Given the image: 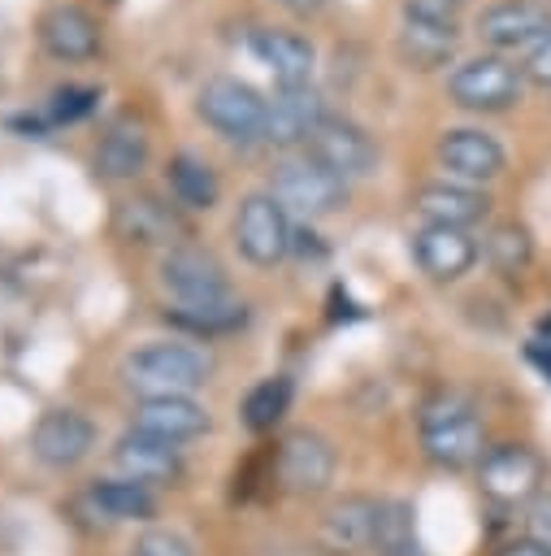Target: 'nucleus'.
Listing matches in <instances>:
<instances>
[{
	"mask_svg": "<svg viewBox=\"0 0 551 556\" xmlns=\"http://www.w3.org/2000/svg\"><path fill=\"white\" fill-rule=\"evenodd\" d=\"M165 182H169V195L191 213H208L221 195V182H217L213 165L195 152H174L165 161Z\"/></svg>",
	"mask_w": 551,
	"mask_h": 556,
	"instance_id": "nucleus-25",
	"label": "nucleus"
},
{
	"mask_svg": "<svg viewBox=\"0 0 551 556\" xmlns=\"http://www.w3.org/2000/svg\"><path fill=\"white\" fill-rule=\"evenodd\" d=\"M377 556H425L421 547H399V552H377Z\"/></svg>",
	"mask_w": 551,
	"mask_h": 556,
	"instance_id": "nucleus-39",
	"label": "nucleus"
},
{
	"mask_svg": "<svg viewBox=\"0 0 551 556\" xmlns=\"http://www.w3.org/2000/svg\"><path fill=\"white\" fill-rule=\"evenodd\" d=\"M325 117V104H321V91L308 83V87H278L269 109H265V143L273 148H295V143H308V135L321 126Z\"/></svg>",
	"mask_w": 551,
	"mask_h": 556,
	"instance_id": "nucleus-17",
	"label": "nucleus"
},
{
	"mask_svg": "<svg viewBox=\"0 0 551 556\" xmlns=\"http://www.w3.org/2000/svg\"><path fill=\"white\" fill-rule=\"evenodd\" d=\"M265 109H269V100L234 74H217L195 91V117L230 143L265 139Z\"/></svg>",
	"mask_w": 551,
	"mask_h": 556,
	"instance_id": "nucleus-3",
	"label": "nucleus"
},
{
	"mask_svg": "<svg viewBox=\"0 0 551 556\" xmlns=\"http://www.w3.org/2000/svg\"><path fill=\"white\" fill-rule=\"evenodd\" d=\"M134 430L165 439V443H187L200 439L208 430V408L191 395H156V400H139L134 408Z\"/></svg>",
	"mask_w": 551,
	"mask_h": 556,
	"instance_id": "nucleus-20",
	"label": "nucleus"
},
{
	"mask_svg": "<svg viewBox=\"0 0 551 556\" xmlns=\"http://www.w3.org/2000/svg\"><path fill=\"white\" fill-rule=\"evenodd\" d=\"M130 556H195V547H191L178 530L152 526V530H143V534L130 543Z\"/></svg>",
	"mask_w": 551,
	"mask_h": 556,
	"instance_id": "nucleus-32",
	"label": "nucleus"
},
{
	"mask_svg": "<svg viewBox=\"0 0 551 556\" xmlns=\"http://www.w3.org/2000/svg\"><path fill=\"white\" fill-rule=\"evenodd\" d=\"M208 356L195 343L182 339H156L134 348L121 361V378L139 400H156V395H191L195 387L208 382Z\"/></svg>",
	"mask_w": 551,
	"mask_h": 556,
	"instance_id": "nucleus-2",
	"label": "nucleus"
},
{
	"mask_svg": "<svg viewBox=\"0 0 551 556\" xmlns=\"http://www.w3.org/2000/svg\"><path fill=\"white\" fill-rule=\"evenodd\" d=\"M460 9H464V0H403V17H412V22H451V26H460Z\"/></svg>",
	"mask_w": 551,
	"mask_h": 556,
	"instance_id": "nucleus-34",
	"label": "nucleus"
},
{
	"mask_svg": "<svg viewBox=\"0 0 551 556\" xmlns=\"http://www.w3.org/2000/svg\"><path fill=\"white\" fill-rule=\"evenodd\" d=\"M417 517L412 504L403 500H382L377 504V530H373V552H399V547H417Z\"/></svg>",
	"mask_w": 551,
	"mask_h": 556,
	"instance_id": "nucleus-30",
	"label": "nucleus"
},
{
	"mask_svg": "<svg viewBox=\"0 0 551 556\" xmlns=\"http://www.w3.org/2000/svg\"><path fill=\"white\" fill-rule=\"evenodd\" d=\"M113 460L121 469V478L130 482H143V486H161V482H174L182 460H178V447L165 443V439H152L143 430H126L117 443H113Z\"/></svg>",
	"mask_w": 551,
	"mask_h": 556,
	"instance_id": "nucleus-21",
	"label": "nucleus"
},
{
	"mask_svg": "<svg viewBox=\"0 0 551 556\" xmlns=\"http://www.w3.org/2000/svg\"><path fill=\"white\" fill-rule=\"evenodd\" d=\"M525 74L538 83V87H551V30L538 39V48L529 52V65H525Z\"/></svg>",
	"mask_w": 551,
	"mask_h": 556,
	"instance_id": "nucleus-35",
	"label": "nucleus"
},
{
	"mask_svg": "<svg viewBox=\"0 0 551 556\" xmlns=\"http://www.w3.org/2000/svg\"><path fill=\"white\" fill-rule=\"evenodd\" d=\"M417 208L434 226L469 230V226H477L490 213V200H486L482 187H469V182H425L417 191Z\"/></svg>",
	"mask_w": 551,
	"mask_h": 556,
	"instance_id": "nucleus-22",
	"label": "nucleus"
},
{
	"mask_svg": "<svg viewBox=\"0 0 551 556\" xmlns=\"http://www.w3.org/2000/svg\"><path fill=\"white\" fill-rule=\"evenodd\" d=\"M291 243H295V226H291V213L269 195V191H252L239 200V213H234V248L269 269L278 261L291 256Z\"/></svg>",
	"mask_w": 551,
	"mask_h": 556,
	"instance_id": "nucleus-5",
	"label": "nucleus"
},
{
	"mask_svg": "<svg viewBox=\"0 0 551 556\" xmlns=\"http://www.w3.org/2000/svg\"><path fill=\"white\" fill-rule=\"evenodd\" d=\"M291 17H317L321 9H325V0H278Z\"/></svg>",
	"mask_w": 551,
	"mask_h": 556,
	"instance_id": "nucleus-36",
	"label": "nucleus"
},
{
	"mask_svg": "<svg viewBox=\"0 0 551 556\" xmlns=\"http://www.w3.org/2000/svg\"><path fill=\"white\" fill-rule=\"evenodd\" d=\"M525 539L551 552V491H538L525 508Z\"/></svg>",
	"mask_w": 551,
	"mask_h": 556,
	"instance_id": "nucleus-33",
	"label": "nucleus"
},
{
	"mask_svg": "<svg viewBox=\"0 0 551 556\" xmlns=\"http://www.w3.org/2000/svg\"><path fill=\"white\" fill-rule=\"evenodd\" d=\"M438 161L443 169L456 178V182H469V187H482L490 178L503 174L508 156H503V143L495 135H486L482 126H456L438 139Z\"/></svg>",
	"mask_w": 551,
	"mask_h": 556,
	"instance_id": "nucleus-13",
	"label": "nucleus"
},
{
	"mask_svg": "<svg viewBox=\"0 0 551 556\" xmlns=\"http://www.w3.org/2000/svg\"><path fill=\"white\" fill-rule=\"evenodd\" d=\"M165 317L191 334H230L247 321V308L234 295H226V300H204V304H174Z\"/></svg>",
	"mask_w": 551,
	"mask_h": 556,
	"instance_id": "nucleus-29",
	"label": "nucleus"
},
{
	"mask_svg": "<svg viewBox=\"0 0 551 556\" xmlns=\"http://www.w3.org/2000/svg\"><path fill=\"white\" fill-rule=\"evenodd\" d=\"M95 104H100V87H91V83H65V87H56L48 96V109L43 113H48L52 126H69V122L91 117Z\"/></svg>",
	"mask_w": 551,
	"mask_h": 556,
	"instance_id": "nucleus-31",
	"label": "nucleus"
},
{
	"mask_svg": "<svg viewBox=\"0 0 551 556\" xmlns=\"http://www.w3.org/2000/svg\"><path fill=\"white\" fill-rule=\"evenodd\" d=\"M278 486L291 495H317L334 478V443L317 430H291L273 456Z\"/></svg>",
	"mask_w": 551,
	"mask_h": 556,
	"instance_id": "nucleus-10",
	"label": "nucleus"
},
{
	"mask_svg": "<svg viewBox=\"0 0 551 556\" xmlns=\"http://www.w3.org/2000/svg\"><path fill=\"white\" fill-rule=\"evenodd\" d=\"M482 252H486V261H490L495 274L516 278L534 261V239H529V230L521 222H495L486 230V239H482Z\"/></svg>",
	"mask_w": 551,
	"mask_h": 556,
	"instance_id": "nucleus-28",
	"label": "nucleus"
},
{
	"mask_svg": "<svg viewBox=\"0 0 551 556\" xmlns=\"http://www.w3.org/2000/svg\"><path fill=\"white\" fill-rule=\"evenodd\" d=\"M412 256L417 265L434 278V282H456L473 269V261L482 256L477 239L469 230H456V226H434L425 222L417 235H412Z\"/></svg>",
	"mask_w": 551,
	"mask_h": 556,
	"instance_id": "nucleus-16",
	"label": "nucleus"
},
{
	"mask_svg": "<svg viewBox=\"0 0 551 556\" xmlns=\"http://www.w3.org/2000/svg\"><path fill=\"white\" fill-rule=\"evenodd\" d=\"M87 504L104 517V521H148L156 517V495L143 482L130 478H100L87 491Z\"/></svg>",
	"mask_w": 551,
	"mask_h": 556,
	"instance_id": "nucleus-26",
	"label": "nucleus"
},
{
	"mask_svg": "<svg viewBox=\"0 0 551 556\" xmlns=\"http://www.w3.org/2000/svg\"><path fill=\"white\" fill-rule=\"evenodd\" d=\"M291 395H295V387H291V378L286 374H273V378H260L247 395H243V404H239V413H243V426L252 430V434H265V430H273L282 417H286V408H291Z\"/></svg>",
	"mask_w": 551,
	"mask_h": 556,
	"instance_id": "nucleus-27",
	"label": "nucleus"
},
{
	"mask_svg": "<svg viewBox=\"0 0 551 556\" xmlns=\"http://www.w3.org/2000/svg\"><path fill=\"white\" fill-rule=\"evenodd\" d=\"M456 48H460V26L451 22H412V17L399 22L395 52L408 70H421V74L443 70L456 56Z\"/></svg>",
	"mask_w": 551,
	"mask_h": 556,
	"instance_id": "nucleus-23",
	"label": "nucleus"
},
{
	"mask_svg": "<svg viewBox=\"0 0 551 556\" xmlns=\"http://www.w3.org/2000/svg\"><path fill=\"white\" fill-rule=\"evenodd\" d=\"M495 556H551L547 547H538V543H529V539H516V543H508L503 552H495Z\"/></svg>",
	"mask_w": 551,
	"mask_h": 556,
	"instance_id": "nucleus-37",
	"label": "nucleus"
},
{
	"mask_svg": "<svg viewBox=\"0 0 551 556\" xmlns=\"http://www.w3.org/2000/svg\"><path fill=\"white\" fill-rule=\"evenodd\" d=\"M39 43L56 61H91L100 52V22L78 4H56L39 17Z\"/></svg>",
	"mask_w": 551,
	"mask_h": 556,
	"instance_id": "nucleus-19",
	"label": "nucleus"
},
{
	"mask_svg": "<svg viewBox=\"0 0 551 556\" xmlns=\"http://www.w3.org/2000/svg\"><path fill=\"white\" fill-rule=\"evenodd\" d=\"M252 56L273 74L278 87H308L312 70H317V48L299 35V30H282V26H256L247 35Z\"/></svg>",
	"mask_w": 551,
	"mask_h": 556,
	"instance_id": "nucleus-15",
	"label": "nucleus"
},
{
	"mask_svg": "<svg viewBox=\"0 0 551 556\" xmlns=\"http://www.w3.org/2000/svg\"><path fill=\"white\" fill-rule=\"evenodd\" d=\"M95 447V426L78 408H48L30 430V452L48 469H74Z\"/></svg>",
	"mask_w": 551,
	"mask_h": 556,
	"instance_id": "nucleus-12",
	"label": "nucleus"
},
{
	"mask_svg": "<svg viewBox=\"0 0 551 556\" xmlns=\"http://www.w3.org/2000/svg\"><path fill=\"white\" fill-rule=\"evenodd\" d=\"M547 4H551V0H547Z\"/></svg>",
	"mask_w": 551,
	"mask_h": 556,
	"instance_id": "nucleus-40",
	"label": "nucleus"
},
{
	"mask_svg": "<svg viewBox=\"0 0 551 556\" xmlns=\"http://www.w3.org/2000/svg\"><path fill=\"white\" fill-rule=\"evenodd\" d=\"M113 230H117V239H126L134 248H165L169 252V248H178L182 222L156 195H126L113 208Z\"/></svg>",
	"mask_w": 551,
	"mask_h": 556,
	"instance_id": "nucleus-18",
	"label": "nucleus"
},
{
	"mask_svg": "<svg viewBox=\"0 0 551 556\" xmlns=\"http://www.w3.org/2000/svg\"><path fill=\"white\" fill-rule=\"evenodd\" d=\"M161 287L174 295V304H204V300H226L230 282L217 256H208L204 248L178 243L161 256Z\"/></svg>",
	"mask_w": 551,
	"mask_h": 556,
	"instance_id": "nucleus-11",
	"label": "nucleus"
},
{
	"mask_svg": "<svg viewBox=\"0 0 551 556\" xmlns=\"http://www.w3.org/2000/svg\"><path fill=\"white\" fill-rule=\"evenodd\" d=\"M377 504L373 495H343L325 508L317 526V543L330 556H360L373 552V530H377Z\"/></svg>",
	"mask_w": 551,
	"mask_h": 556,
	"instance_id": "nucleus-14",
	"label": "nucleus"
},
{
	"mask_svg": "<svg viewBox=\"0 0 551 556\" xmlns=\"http://www.w3.org/2000/svg\"><path fill=\"white\" fill-rule=\"evenodd\" d=\"M542 456L525 443H499V447H486V456L477 460V486L486 500L512 508V504H529L538 491H542Z\"/></svg>",
	"mask_w": 551,
	"mask_h": 556,
	"instance_id": "nucleus-7",
	"label": "nucleus"
},
{
	"mask_svg": "<svg viewBox=\"0 0 551 556\" xmlns=\"http://www.w3.org/2000/svg\"><path fill=\"white\" fill-rule=\"evenodd\" d=\"M269 195L286 213H299L304 222H317V217H330V213L343 208L347 182L338 174H330L325 165H317L312 156H286V161L273 165Z\"/></svg>",
	"mask_w": 551,
	"mask_h": 556,
	"instance_id": "nucleus-4",
	"label": "nucleus"
},
{
	"mask_svg": "<svg viewBox=\"0 0 551 556\" xmlns=\"http://www.w3.org/2000/svg\"><path fill=\"white\" fill-rule=\"evenodd\" d=\"M477 39L503 56V52H521V48H538V39L551 30V4L547 0H495L477 13Z\"/></svg>",
	"mask_w": 551,
	"mask_h": 556,
	"instance_id": "nucleus-9",
	"label": "nucleus"
},
{
	"mask_svg": "<svg viewBox=\"0 0 551 556\" xmlns=\"http://www.w3.org/2000/svg\"><path fill=\"white\" fill-rule=\"evenodd\" d=\"M91 165H95V174L108 178V182L139 178V174L148 169V135H143V126H134L130 117L113 122V126L100 135Z\"/></svg>",
	"mask_w": 551,
	"mask_h": 556,
	"instance_id": "nucleus-24",
	"label": "nucleus"
},
{
	"mask_svg": "<svg viewBox=\"0 0 551 556\" xmlns=\"http://www.w3.org/2000/svg\"><path fill=\"white\" fill-rule=\"evenodd\" d=\"M521 70L508 56L482 52L473 61H460L447 78V96L469 113H499L521 100Z\"/></svg>",
	"mask_w": 551,
	"mask_h": 556,
	"instance_id": "nucleus-6",
	"label": "nucleus"
},
{
	"mask_svg": "<svg viewBox=\"0 0 551 556\" xmlns=\"http://www.w3.org/2000/svg\"><path fill=\"white\" fill-rule=\"evenodd\" d=\"M417 430H421L425 456L443 469H469L486 456V426L477 408L456 391L430 395L417 413Z\"/></svg>",
	"mask_w": 551,
	"mask_h": 556,
	"instance_id": "nucleus-1",
	"label": "nucleus"
},
{
	"mask_svg": "<svg viewBox=\"0 0 551 556\" xmlns=\"http://www.w3.org/2000/svg\"><path fill=\"white\" fill-rule=\"evenodd\" d=\"M529 361L551 378V343H529Z\"/></svg>",
	"mask_w": 551,
	"mask_h": 556,
	"instance_id": "nucleus-38",
	"label": "nucleus"
},
{
	"mask_svg": "<svg viewBox=\"0 0 551 556\" xmlns=\"http://www.w3.org/2000/svg\"><path fill=\"white\" fill-rule=\"evenodd\" d=\"M304 156H312L317 165H325L330 174H338L343 182L364 178L377 169V143L364 126H356L351 117H321V126L308 135Z\"/></svg>",
	"mask_w": 551,
	"mask_h": 556,
	"instance_id": "nucleus-8",
	"label": "nucleus"
}]
</instances>
